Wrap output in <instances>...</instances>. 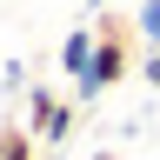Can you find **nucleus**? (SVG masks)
I'll return each instance as SVG.
<instances>
[{"instance_id": "obj_1", "label": "nucleus", "mask_w": 160, "mask_h": 160, "mask_svg": "<svg viewBox=\"0 0 160 160\" xmlns=\"http://www.w3.org/2000/svg\"><path fill=\"white\" fill-rule=\"evenodd\" d=\"M147 60V40H140V20L133 13H113V7H93V67L73 80V107H100V93L127 87Z\"/></svg>"}, {"instance_id": "obj_2", "label": "nucleus", "mask_w": 160, "mask_h": 160, "mask_svg": "<svg viewBox=\"0 0 160 160\" xmlns=\"http://www.w3.org/2000/svg\"><path fill=\"white\" fill-rule=\"evenodd\" d=\"M80 127V107H73V93H53L47 80L40 87H27V133L40 140V147H67Z\"/></svg>"}, {"instance_id": "obj_3", "label": "nucleus", "mask_w": 160, "mask_h": 160, "mask_svg": "<svg viewBox=\"0 0 160 160\" xmlns=\"http://www.w3.org/2000/svg\"><path fill=\"white\" fill-rule=\"evenodd\" d=\"M53 67L67 73V80H80V73L93 67V20H87V27H73L67 40H60V53H53Z\"/></svg>"}, {"instance_id": "obj_4", "label": "nucleus", "mask_w": 160, "mask_h": 160, "mask_svg": "<svg viewBox=\"0 0 160 160\" xmlns=\"http://www.w3.org/2000/svg\"><path fill=\"white\" fill-rule=\"evenodd\" d=\"M0 160H47V147L27 133V120H0Z\"/></svg>"}, {"instance_id": "obj_5", "label": "nucleus", "mask_w": 160, "mask_h": 160, "mask_svg": "<svg viewBox=\"0 0 160 160\" xmlns=\"http://www.w3.org/2000/svg\"><path fill=\"white\" fill-rule=\"evenodd\" d=\"M133 20H140V40H147V47H160V0H140Z\"/></svg>"}, {"instance_id": "obj_6", "label": "nucleus", "mask_w": 160, "mask_h": 160, "mask_svg": "<svg viewBox=\"0 0 160 160\" xmlns=\"http://www.w3.org/2000/svg\"><path fill=\"white\" fill-rule=\"evenodd\" d=\"M140 80H147V87H160V47H147V60H140Z\"/></svg>"}, {"instance_id": "obj_7", "label": "nucleus", "mask_w": 160, "mask_h": 160, "mask_svg": "<svg viewBox=\"0 0 160 160\" xmlns=\"http://www.w3.org/2000/svg\"><path fill=\"white\" fill-rule=\"evenodd\" d=\"M93 160H120V153H93Z\"/></svg>"}]
</instances>
